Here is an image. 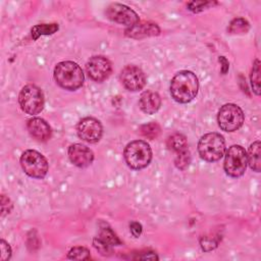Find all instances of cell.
Returning a JSON list of instances; mask_svg holds the SVG:
<instances>
[{
    "label": "cell",
    "mask_w": 261,
    "mask_h": 261,
    "mask_svg": "<svg viewBox=\"0 0 261 261\" xmlns=\"http://www.w3.org/2000/svg\"><path fill=\"white\" fill-rule=\"evenodd\" d=\"M142 255H138L136 257V259H143V260H148V259H152V260H158V256L151 251H147V252H140Z\"/></svg>",
    "instance_id": "cell-31"
},
{
    "label": "cell",
    "mask_w": 261,
    "mask_h": 261,
    "mask_svg": "<svg viewBox=\"0 0 261 261\" xmlns=\"http://www.w3.org/2000/svg\"><path fill=\"white\" fill-rule=\"evenodd\" d=\"M123 157L128 167L139 170L147 167L151 162L152 150L147 142L136 140L125 146Z\"/></svg>",
    "instance_id": "cell-3"
},
{
    "label": "cell",
    "mask_w": 261,
    "mask_h": 261,
    "mask_svg": "<svg viewBox=\"0 0 261 261\" xmlns=\"http://www.w3.org/2000/svg\"><path fill=\"white\" fill-rule=\"evenodd\" d=\"M161 106V98L158 93L147 90L143 92L139 99V107L146 114H154Z\"/></svg>",
    "instance_id": "cell-16"
},
{
    "label": "cell",
    "mask_w": 261,
    "mask_h": 261,
    "mask_svg": "<svg viewBox=\"0 0 261 261\" xmlns=\"http://www.w3.org/2000/svg\"><path fill=\"white\" fill-rule=\"evenodd\" d=\"M250 77H251V85H252L253 92L259 96L260 95V61L259 59H255Z\"/></svg>",
    "instance_id": "cell-22"
},
{
    "label": "cell",
    "mask_w": 261,
    "mask_h": 261,
    "mask_svg": "<svg viewBox=\"0 0 261 261\" xmlns=\"http://www.w3.org/2000/svg\"><path fill=\"white\" fill-rule=\"evenodd\" d=\"M166 144H167L168 149L175 153L188 148V143H187L186 137L179 133H174V134L170 135L167 138Z\"/></svg>",
    "instance_id": "cell-18"
},
{
    "label": "cell",
    "mask_w": 261,
    "mask_h": 261,
    "mask_svg": "<svg viewBox=\"0 0 261 261\" xmlns=\"http://www.w3.org/2000/svg\"><path fill=\"white\" fill-rule=\"evenodd\" d=\"M97 238H99L101 241L109 244L110 246H117V245L121 244L120 240L114 233V231L105 223L100 226V231H99V234Z\"/></svg>",
    "instance_id": "cell-19"
},
{
    "label": "cell",
    "mask_w": 261,
    "mask_h": 261,
    "mask_svg": "<svg viewBox=\"0 0 261 261\" xmlns=\"http://www.w3.org/2000/svg\"><path fill=\"white\" fill-rule=\"evenodd\" d=\"M107 18L111 21H114L119 24H124L128 28L135 25L139 22L138 14L128 6L120 4V3H112L110 4L105 11Z\"/></svg>",
    "instance_id": "cell-9"
},
{
    "label": "cell",
    "mask_w": 261,
    "mask_h": 261,
    "mask_svg": "<svg viewBox=\"0 0 261 261\" xmlns=\"http://www.w3.org/2000/svg\"><path fill=\"white\" fill-rule=\"evenodd\" d=\"M190 163H191V153L188 148L176 153L174 164L178 169L185 170L190 165Z\"/></svg>",
    "instance_id": "cell-24"
},
{
    "label": "cell",
    "mask_w": 261,
    "mask_h": 261,
    "mask_svg": "<svg viewBox=\"0 0 261 261\" xmlns=\"http://www.w3.org/2000/svg\"><path fill=\"white\" fill-rule=\"evenodd\" d=\"M59 27L57 23H42L37 24L32 28V38L33 40H37L40 36L43 35H52L58 31Z\"/></svg>",
    "instance_id": "cell-20"
},
{
    "label": "cell",
    "mask_w": 261,
    "mask_h": 261,
    "mask_svg": "<svg viewBox=\"0 0 261 261\" xmlns=\"http://www.w3.org/2000/svg\"><path fill=\"white\" fill-rule=\"evenodd\" d=\"M211 5H213V3L211 1H193V2L188 3V9L191 10L192 12L198 13V12L208 8Z\"/></svg>",
    "instance_id": "cell-27"
},
{
    "label": "cell",
    "mask_w": 261,
    "mask_h": 261,
    "mask_svg": "<svg viewBox=\"0 0 261 261\" xmlns=\"http://www.w3.org/2000/svg\"><path fill=\"white\" fill-rule=\"evenodd\" d=\"M198 90V77L190 70L177 72L170 83V94L178 103L191 102L197 96Z\"/></svg>",
    "instance_id": "cell-1"
},
{
    "label": "cell",
    "mask_w": 261,
    "mask_h": 261,
    "mask_svg": "<svg viewBox=\"0 0 261 261\" xmlns=\"http://www.w3.org/2000/svg\"><path fill=\"white\" fill-rule=\"evenodd\" d=\"M250 29L249 22L245 18H234L228 25V33L230 34H246Z\"/></svg>",
    "instance_id": "cell-23"
},
{
    "label": "cell",
    "mask_w": 261,
    "mask_h": 261,
    "mask_svg": "<svg viewBox=\"0 0 261 261\" xmlns=\"http://www.w3.org/2000/svg\"><path fill=\"white\" fill-rule=\"evenodd\" d=\"M27 127L30 135L37 141L46 142L51 138V127L43 118L33 117L29 119Z\"/></svg>",
    "instance_id": "cell-14"
},
{
    "label": "cell",
    "mask_w": 261,
    "mask_h": 261,
    "mask_svg": "<svg viewBox=\"0 0 261 261\" xmlns=\"http://www.w3.org/2000/svg\"><path fill=\"white\" fill-rule=\"evenodd\" d=\"M93 245L96 248V250L103 256H109L112 253V246L109 244L101 241L99 238H94L93 240Z\"/></svg>",
    "instance_id": "cell-26"
},
{
    "label": "cell",
    "mask_w": 261,
    "mask_h": 261,
    "mask_svg": "<svg viewBox=\"0 0 261 261\" xmlns=\"http://www.w3.org/2000/svg\"><path fill=\"white\" fill-rule=\"evenodd\" d=\"M245 120V114L240 106L228 103L221 106L217 114V122L224 132H234L239 129Z\"/></svg>",
    "instance_id": "cell-8"
},
{
    "label": "cell",
    "mask_w": 261,
    "mask_h": 261,
    "mask_svg": "<svg viewBox=\"0 0 261 261\" xmlns=\"http://www.w3.org/2000/svg\"><path fill=\"white\" fill-rule=\"evenodd\" d=\"M20 165L24 173L34 178H43L48 172V161L40 152L27 150L20 157Z\"/></svg>",
    "instance_id": "cell-6"
},
{
    "label": "cell",
    "mask_w": 261,
    "mask_h": 261,
    "mask_svg": "<svg viewBox=\"0 0 261 261\" xmlns=\"http://www.w3.org/2000/svg\"><path fill=\"white\" fill-rule=\"evenodd\" d=\"M68 157L77 167H87L94 160L93 151L83 144H72L68 148Z\"/></svg>",
    "instance_id": "cell-13"
},
{
    "label": "cell",
    "mask_w": 261,
    "mask_h": 261,
    "mask_svg": "<svg viewBox=\"0 0 261 261\" xmlns=\"http://www.w3.org/2000/svg\"><path fill=\"white\" fill-rule=\"evenodd\" d=\"M260 152H261V143L260 141H256L249 147V151L247 154V161L251 169L256 172L260 171L261 161H260Z\"/></svg>",
    "instance_id": "cell-17"
},
{
    "label": "cell",
    "mask_w": 261,
    "mask_h": 261,
    "mask_svg": "<svg viewBox=\"0 0 261 261\" xmlns=\"http://www.w3.org/2000/svg\"><path fill=\"white\" fill-rule=\"evenodd\" d=\"M200 157L207 162L218 161L225 152V141L218 133L204 135L198 143Z\"/></svg>",
    "instance_id": "cell-4"
},
{
    "label": "cell",
    "mask_w": 261,
    "mask_h": 261,
    "mask_svg": "<svg viewBox=\"0 0 261 261\" xmlns=\"http://www.w3.org/2000/svg\"><path fill=\"white\" fill-rule=\"evenodd\" d=\"M140 133L143 137H146L150 140H154L159 137L161 133V127L157 122H149L141 125Z\"/></svg>",
    "instance_id": "cell-21"
},
{
    "label": "cell",
    "mask_w": 261,
    "mask_h": 261,
    "mask_svg": "<svg viewBox=\"0 0 261 261\" xmlns=\"http://www.w3.org/2000/svg\"><path fill=\"white\" fill-rule=\"evenodd\" d=\"M86 70L88 75L93 81L101 83L110 75L112 65L108 58L98 55L93 56L88 60L86 64Z\"/></svg>",
    "instance_id": "cell-10"
},
{
    "label": "cell",
    "mask_w": 261,
    "mask_h": 261,
    "mask_svg": "<svg viewBox=\"0 0 261 261\" xmlns=\"http://www.w3.org/2000/svg\"><path fill=\"white\" fill-rule=\"evenodd\" d=\"M76 132L82 140L88 143H97L102 137L103 127L98 119L94 117H85L77 123Z\"/></svg>",
    "instance_id": "cell-11"
},
{
    "label": "cell",
    "mask_w": 261,
    "mask_h": 261,
    "mask_svg": "<svg viewBox=\"0 0 261 261\" xmlns=\"http://www.w3.org/2000/svg\"><path fill=\"white\" fill-rule=\"evenodd\" d=\"M122 85L129 91L142 90L146 85V75L141 68L136 65H126L120 72Z\"/></svg>",
    "instance_id": "cell-12"
},
{
    "label": "cell",
    "mask_w": 261,
    "mask_h": 261,
    "mask_svg": "<svg viewBox=\"0 0 261 261\" xmlns=\"http://www.w3.org/2000/svg\"><path fill=\"white\" fill-rule=\"evenodd\" d=\"M129 230H130L132 234H133L135 238H139V237L141 236V233H142L143 228H142L141 223H139V222H137V221H133V222L129 223Z\"/></svg>",
    "instance_id": "cell-30"
},
{
    "label": "cell",
    "mask_w": 261,
    "mask_h": 261,
    "mask_svg": "<svg viewBox=\"0 0 261 261\" xmlns=\"http://www.w3.org/2000/svg\"><path fill=\"white\" fill-rule=\"evenodd\" d=\"M219 61H220V63H221V71H222V73L224 74V73H226V71L228 70V61H227L226 58L223 57V56H220V57H219Z\"/></svg>",
    "instance_id": "cell-32"
},
{
    "label": "cell",
    "mask_w": 261,
    "mask_h": 261,
    "mask_svg": "<svg viewBox=\"0 0 261 261\" xmlns=\"http://www.w3.org/2000/svg\"><path fill=\"white\" fill-rule=\"evenodd\" d=\"M160 33V29L156 23L149 22V21H139L135 25L127 28L125 30V36L134 38V39H141L145 37L157 36Z\"/></svg>",
    "instance_id": "cell-15"
},
{
    "label": "cell",
    "mask_w": 261,
    "mask_h": 261,
    "mask_svg": "<svg viewBox=\"0 0 261 261\" xmlns=\"http://www.w3.org/2000/svg\"><path fill=\"white\" fill-rule=\"evenodd\" d=\"M12 209V204L9 198H7L5 195H2L1 197V210H2V216H4L7 213H10Z\"/></svg>",
    "instance_id": "cell-29"
},
{
    "label": "cell",
    "mask_w": 261,
    "mask_h": 261,
    "mask_svg": "<svg viewBox=\"0 0 261 261\" xmlns=\"http://www.w3.org/2000/svg\"><path fill=\"white\" fill-rule=\"evenodd\" d=\"M18 103L21 110L25 113L31 115L38 114L44 108L43 92L35 85H27L18 95Z\"/></svg>",
    "instance_id": "cell-5"
},
{
    "label": "cell",
    "mask_w": 261,
    "mask_h": 261,
    "mask_svg": "<svg viewBox=\"0 0 261 261\" xmlns=\"http://www.w3.org/2000/svg\"><path fill=\"white\" fill-rule=\"evenodd\" d=\"M0 248H1V261H6L10 259L11 248L3 239L0 241Z\"/></svg>",
    "instance_id": "cell-28"
},
{
    "label": "cell",
    "mask_w": 261,
    "mask_h": 261,
    "mask_svg": "<svg viewBox=\"0 0 261 261\" xmlns=\"http://www.w3.org/2000/svg\"><path fill=\"white\" fill-rule=\"evenodd\" d=\"M54 79L63 89L74 91L84 84V72L79 64L72 61H62L54 68Z\"/></svg>",
    "instance_id": "cell-2"
},
{
    "label": "cell",
    "mask_w": 261,
    "mask_h": 261,
    "mask_svg": "<svg viewBox=\"0 0 261 261\" xmlns=\"http://www.w3.org/2000/svg\"><path fill=\"white\" fill-rule=\"evenodd\" d=\"M247 152L240 145H232L228 148L224 158V171L231 177L242 176L247 168Z\"/></svg>",
    "instance_id": "cell-7"
},
{
    "label": "cell",
    "mask_w": 261,
    "mask_h": 261,
    "mask_svg": "<svg viewBox=\"0 0 261 261\" xmlns=\"http://www.w3.org/2000/svg\"><path fill=\"white\" fill-rule=\"evenodd\" d=\"M67 258L71 260H87L91 258L90 251L85 247H73L69 250Z\"/></svg>",
    "instance_id": "cell-25"
}]
</instances>
